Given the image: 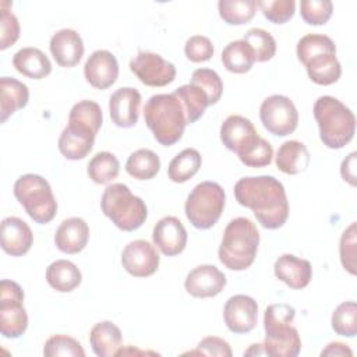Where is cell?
Here are the masks:
<instances>
[{
    "label": "cell",
    "mask_w": 357,
    "mask_h": 357,
    "mask_svg": "<svg viewBox=\"0 0 357 357\" xmlns=\"http://www.w3.org/2000/svg\"><path fill=\"white\" fill-rule=\"evenodd\" d=\"M234 198L250 208L258 223L269 230L282 227L289 218V201L283 184L273 176H247L234 184Z\"/></svg>",
    "instance_id": "1"
},
{
    "label": "cell",
    "mask_w": 357,
    "mask_h": 357,
    "mask_svg": "<svg viewBox=\"0 0 357 357\" xmlns=\"http://www.w3.org/2000/svg\"><path fill=\"white\" fill-rule=\"evenodd\" d=\"M144 119L155 139L163 146L178 142L187 126L184 106L173 92L152 95L144 106Z\"/></svg>",
    "instance_id": "2"
},
{
    "label": "cell",
    "mask_w": 357,
    "mask_h": 357,
    "mask_svg": "<svg viewBox=\"0 0 357 357\" xmlns=\"http://www.w3.org/2000/svg\"><path fill=\"white\" fill-rule=\"evenodd\" d=\"M259 245V231L248 218H234L225 227L218 250L219 261L230 271H244L252 265Z\"/></svg>",
    "instance_id": "3"
},
{
    "label": "cell",
    "mask_w": 357,
    "mask_h": 357,
    "mask_svg": "<svg viewBox=\"0 0 357 357\" xmlns=\"http://www.w3.org/2000/svg\"><path fill=\"white\" fill-rule=\"evenodd\" d=\"M312 112L319 128V138L325 146L340 149L353 139L356 116L339 99L329 95L319 96Z\"/></svg>",
    "instance_id": "4"
},
{
    "label": "cell",
    "mask_w": 357,
    "mask_h": 357,
    "mask_svg": "<svg viewBox=\"0 0 357 357\" xmlns=\"http://www.w3.org/2000/svg\"><path fill=\"white\" fill-rule=\"evenodd\" d=\"M100 208L103 215L124 231L139 229L148 216V208L142 198L134 195L123 183H114L105 188Z\"/></svg>",
    "instance_id": "5"
},
{
    "label": "cell",
    "mask_w": 357,
    "mask_h": 357,
    "mask_svg": "<svg viewBox=\"0 0 357 357\" xmlns=\"http://www.w3.org/2000/svg\"><path fill=\"white\" fill-rule=\"evenodd\" d=\"M14 195L33 222L46 225L54 219L57 201L49 181L42 176L33 173L20 176L14 183Z\"/></svg>",
    "instance_id": "6"
},
{
    "label": "cell",
    "mask_w": 357,
    "mask_h": 357,
    "mask_svg": "<svg viewBox=\"0 0 357 357\" xmlns=\"http://www.w3.org/2000/svg\"><path fill=\"white\" fill-rule=\"evenodd\" d=\"M225 204L226 194L222 185L215 181H202L188 194L184 212L194 227L206 230L219 220Z\"/></svg>",
    "instance_id": "7"
},
{
    "label": "cell",
    "mask_w": 357,
    "mask_h": 357,
    "mask_svg": "<svg viewBox=\"0 0 357 357\" xmlns=\"http://www.w3.org/2000/svg\"><path fill=\"white\" fill-rule=\"evenodd\" d=\"M28 328V314L24 307V291L17 282H0V332L4 337L17 339Z\"/></svg>",
    "instance_id": "8"
},
{
    "label": "cell",
    "mask_w": 357,
    "mask_h": 357,
    "mask_svg": "<svg viewBox=\"0 0 357 357\" xmlns=\"http://www.w3.org/2000/svg\"><path fill=\"white\" fill-rule=\"evenodd\" d=\"M259 119L271 134L286 137L297 128L298 112L290 98L276 93L264 99L259 107Z\"/></svg>",
    "instance_id": "9"
},
{
    "label": "cell",
    "mask_w": 357,
    "mask_h": 357,
    "mask_svg": "<svg viewBox=\"0 0 357 357\" xmlns=\"http://www.w3.org/2000/svg\"><path fill=\"white\" fill-rule=\"evenodd\" d=\"M130 70L148 86H166L176 78V67L153 52H138L130 60Z\"/></svg>",
    "instance_id": "10"
},
{
    "label": "cell",
    "mask_w": 357,
    "mask_h": 357,
    "mask_svg": "<svg viewBox=\"0 0 357 357\" xmlns=\"http://www.w3.org/2000/svg\"><path fill=\"white\" fill-rule=\"evenodd\" d=\"M259 135L250 119L231 114L220 126V141L238 158L245 155L258 141Z\"/></svg>",
    "instance_id": "11"
},
{
    "label": "cell",
    "mask_w": 357,
    "mask_h": 357,
    "mask_svg": "<svg viewBox=\"0 0 357 357\" xmlns=\"http://www.w3.org/2000/svg\"><path fill=\"white\" fill-rule=\"evenodd\" d=\"M159 262L160 257L155 245L146 240H132L121 252V265L134 278L152 276L158 271Z\"/></svg>",
    "instance_id": "12"
},
{
    "label": "cell",
    "mask_w": 357,
    "mask_h": 357,
    "mask_svg": "<svg viewBox=\"0 0 357 357\" xmlns=\"http://www.w3.org/2000/svg\"><path fill=\"white\" fill-rule=\"evenodd\" d=\"M225 324L233 333L251 332L258 321V304L245 294L231 296L223 307Z\"/></svg>",
    "instance_id": "13"
},
{
    "label": "cell",
    "mask_w": 357,
    "mask_h": 357,
    "mask_svg": "<svg viewBox=\"0 0 357 357\" xmlns=\"http://www.w3.org/2000/svg\"><path fill=\"white\" fill-rule=\"evenodd\" d=\"M226 275L215 265L204 264L191 269L184 280L188 294L197 298L218 296L226 286Z\"/></svg>",
    "instance_id": "14"
},
{
    "label": "cell",
    "mask_w": 357,
    "mask_h": 357,
    "mask_svg": "<svg viewBox=\"0 0 357 357\" xmlns=\"http://www.w3.org/2000/svg\"><path fill=\"white\" fill-rule=\"evenodd\" d=\"M85 79L96 89H107L119 77V63L116 56L105 49L95 50L84 66Z\"/></svg>",
    "instance_id": "15"
},
{
    "label": "cell",
    "mask_w": 357,
    "mask_h": 357,
    "mask_svg": "<svg viewBox=\"0 0 357 357\" xmlns=\"http://www.w3.org/2000/svg\"><path fill=\"white\" fill-rule=\"evenodd\" d=\"M141 93L132 86L116 89L109 98V113L112 121L121 128H130L137 124L139 117Z\"/></svg>",
    "instance_id": "16"
},
{
    "label": "cell",
    "mask_w": 357,
    "mask_h": 357,
    "mask_svg": "<svg viewBox=\"0 0 357 357\" xmlns=\"http://www.w3.org/2000/svg\"><path fill=\"white\" fill-rule=\"evenodd\" d=\"M153 244L167 257L178 255L187 245V230L176 216H165L153 226Z\"/></svg>",
    "instance_id": "17"
},
{
    "label": "cell",
    "mask_w": 357,
    "mask_h": 357,
    "mask_svg": "<svg viewBox=\"0 0 357 357\" xmlns=\"http://www.w3.org/2000/svg\"><path fill=\"white\" fill-rule=\"evenodd\" d=\"M0 244L6 254L22 257L33 244V233L26 222L17 216H8L1 220Z\"/></svg>",
    "instance_id": "18"
},
{
    "label": "cell",
    "mask_w": 357,
    "mask_h": 357,
    "mask_svg": "<svg viewBox=\"0 0 357 357\" xmlns=\"http://www.w3.org/2000/svg\"><path fill=\"white\" fill-rule=\"evenodd\" d=\"M264 349L271 357H296L301 350L298 331L290 324L265 326Z\"/></svg>",
    "instance_id": "19"
},
{
    "label": "cell",
    "mask_w": 357,
    "mask_h": 357,
    "mask_svg": "<svg viewBox=\"0 0 357 357\" xmlns=\"http://www.w3.org/2000/svg\"><path fill=\"white\" fill-rule=\"evenodd\" d=\"M50 53L61 67H74L84 56V42L79 33L70 28H63L50 38Z\"/></svg>",
    "instance_id": "20"
},
{
    "label": "cell",
    "mask_w": 357,
    "mask_h": 357,
    "mask_svg": "<svg viewBox=\"0 0 357 357\" xmlns=\"http://www.w3.org/2000/svg\"><path fill=\"white\" fill-rule=\"evenodd\" d=\"M273 272L279 280L294 290L307 287L312 278V266L310 261L298 258L293 254L280 255L275 261Z\"/></svg>",
    "instance_id": "21"
},
{
    "label": "cell",
    "mask_w": 357,
    "mask_h": 357,
    "mask_svg": "<svg viewBox=\"0 0 357 357\" xmlns=\"http://www.w3.org/2000/svg\"><path fill=\"white\" fill-rule=\"evenodd\" d=\"M89 240V226L78 216L68 218L60 223L54 233V244L64 254L81 252Z\"/></svg>",
    "instance_id": "22"
},
{
    "label": "cell",
    "mask_w": 357,
    "mask_h": 357,
    "mask_svg": "<svg viewBox=\"0 0 357 357\" xmlns=\"http://www.w3.org/2000/svg\"><path fill=\"white\" fill-rule=\"evenodd\" d=\"M103 123V113L95 100H79L75 103L68 114V123L66 127L70 130L95 138Z\"/></svg>",
    "instance_id": "23"
},
{
    "label": "cell",
    "mask_w": 357,
    "mask_h": 357,
    "mask_svg": "<svg viewBox=\"0 0 357 357\" xmlns=\"http://www.w3.org/2000/svg\"><path fill=\"white\" fill-rule=\"evenodd\" d=\"M311 156L307 149V146L297 141V139H290L283 142L275 156V163L278 169L284 173V174H300L304 170H307L310 165Z\"/></svg>",
    "instance_id": "24"
},
{
    "label": "cell",
    "mask_w": 357,
    "mask_h": 357,
    "mask_svg": "<svg viewBox=\"0 0 357 357\" xmlns=\"http://www.w3.org/2000/svg\"><path fill=\"white\" fill-rule=\"evenodd\" d=\"M29 100L28 86L13 77L0 78V121L6 120L14 114L17 110L26 106Z\"/></svg>",
    "instance_id": "25"
},
{
    "label": "cell",
    "mask_w": 357,
    "mask_h": 357,
    "mask_svg": "<svg viewBox=\"0 0 357 357\" xmlns=\"http://www.w3.org/2000/svg\"><path fill=\"white\" fill-rule=\"evenodd\" d=\"M89 343L93 353L99 357L116 356L123 343L121 331L112 321H100L92 326L89 332Z\"/></svg>",
    "instance_id": "26"
},
{
    "label": "cell",
    "mask_w": 357,
    "mask_h": 357,
    "mask_svg": "<svg viewBox=\"0 0 357 357\" xmlns=\"http://www.w3.org/2000/svg\"><path fill=\"white\" fill-rule=\"evenodd\" d=\"M15 70L32 79H42L52 73L49 57L38 47H22L13 57Z\"/></svg>",
    "instance_id": "27"
},
{
    "label": "cell",
    "mask_w": 357,
    "mask_h": 357,
    "mask_svg": "<svg viewBox=\"0 0 357 357\" xmlns=\"http://www.w3.org/2000/svg\"><path fill=\"white\" fill-rule=\"evenodd\" d=\"M46 280L56 291L70 293L81 284L82 275L74 262L56 259L46 268Z\"/></svg>",
    "instance_id": "28"
},
{
    "label": "cell",
    "mask_w": 357,
    "mask_h": 357,
    "mask_svg": "<svg viewBox=\"0 0 357 357\" xmlns=\"http://www.w3.org/2000/svg\"><path fill=\"white\" fill-rule=\"evenodd\" d=\"M310 79L318 85H332L342 75V66L336 53H319L304 64Z\"/></svg>",
    "instance_id": "29"
},
{
    "label": "cell",
    "mask_w": 357,
    "mask_h": 357,
    "mask_svg": "<svg viewBox=\"0 0 357 357\" xmlns=\"http://www.w3.org/2000/svg\"><path fill=\"white\" fill-rule=\"evenodd\" d=\"M220 59L223 67L234 74H244L250 71L255 63L251 47L243 39L227 43L222 52Z\"/></svg>",
    "instance_id": "30"
},
{
    "label": "cell",
    "mask_w": 357,
    "mask_h": 357,
    "mask_svg": "<svg viewBox=\"0 0 357 357\" xmlns=\"http://www.w3.org/2000/svg\"><path fill=\"white\" fill-rule=\"evenodd\" d=\"M201 165V153L194 148H185L170 160L167 176L173 183H185L198 173Z\"/></svg>",
    "instance_id": "31"
},
{
    "label": "cell",
    "mask_w": 357,
    "mask_h": 357,
    "mask_svg": "<svg viewBox=\"0 0 357 357\" xmlns=\"http://www.w3.org/2000/svg\"><path fill=\"white\" fill-rule=\"evenodd\" d=\"M173 93L180 99L184 106L187 124H192L199 120L204 116L206 107L211 106L208 95L194 84L181 85Z\"/></svg>",
    "instance_id": "32"
},
{
    "label": "cell",
    "mask_w": 357,
    "mask_h": 357,
    "mask_svg": "<svg viewBox=\"0 0 357 357\" xmlns=\"http://www.w3.org/2000/svg\"><path fill=\"white\" fill-rule=\"evenodd\" d=\"M126 170L137 180H151L160 170V159L153 151L141 148L128 156Z\"/></svg>",
    "instance_id": "33"
},
{
    "label": "cell",
    "mask_w": 357,
    "mask_h": 357,
    "mask_svg": "<svg viewBox=\"0 0 357 357\" xmlns=\"http://www.w3.org/2000/svg\"><path fill=\"white\" fill-rule=\"evenodd\" d=\"M120 172V162L112 152L103 151L93 155L86 166L89 178L96 184H109L113 181Z\"/></svg>",
    "instance_id": "34"
},
{
    "label": "cell",
    "mask_w": 357,
    "mask_h": 357,
    "mask_svg": "<svg viewBox=\"0 0 357 357\" xmlns=\"http://www.w3.org/2000/svg\"><path fill=\"white\" fill-rule=\"evenodd\" d=\"M95 144V138L78 134L68 127H64L59 137V151L70 160H79L89 155Z\"/></svg>",
    "instance_id": "35"
},
{
    "label": "cell",
    "mask_w": 357,
    "mask_h": 357,
    "mask_svg": "<svg viewBox=\"0 0 357 357\" xmlns=\"http://www.w3.org/2000/svg\"><path fill=\"white\" fill-rule=\"evenodd\" d=\"M220 18L229 25H243L250 22L257 11L255 0H220L218 3Z\"/></svg>",
    "instance_id": "36"
},
{
    "label": "cell",
    "mask_w": 357,
    "mask_h": 357,
    "mask_svg": "<svg viewBox=\"0 0 357 357\" xmlns=\"http://www.w3.org/2000/svg\"><path fill=\"white\" fill-rule=\"evenodd\" d=\"M297 59L301 64H305L312 56L319 53H336L335 42L322 33H308L304 35L296 47Z\"/></svg>",
    "instance_id": "37"
},
{
    "label": "cell",
    "mask_w": 357,
    "mask_h": 357,
    "mask_svg": "<svg viewBox=\"0 0 357 357\" xmlns=\"http://www.w3.org/2000/svg\"><path fill=\"white\" fill-rule=\"evenodd\" d=\"M331 325L336 335L354 337L357 335V304L354 301L339 304L332 312Z\"/></svg>",
    "instance_id": "38"
},
{
    "label": "cell",
    "mask_w": 357,
    "mask_h": 357,
    "mask_svg": "<svg viewBox=\"0 0 357 357\" xmlns=\"http://www.w3.org/2000/svg\"><path fill=\"white\" fill-rule=\"evenodd\" d=\"M243 40L251 47L255 61L264 63L271 60L276 53L275 38L262 28H251L245 32Z\"/></svg>",
    "instance_id": "39"
},
{
    "label": "cell",
    "mask_w": 357,
    "mask_h": 357,
    "mask_svg": "<svg viewBox=\"0 0 357 357\" xmlns=\"http://www.w3.org/2000/svg\"><path fill=\"white\" fill-rule=\"evenodd\" d=\"M43 354L46 357H84L85 350L81 343L67 335H53L43 346Z\"/></svg>",
    "instance_id": "40"
},
{
    "label": "cell",
    "mask_w": 357,
    "mask_h": 357,
    "mask_svg": "<svg viewBox=\"0 0 357 357\" xmlns=\"http://www.w3.org/2000/svg\"><path fill=\"white\" fill-rule=\"evenodd\" d=\"M190 84L199 86L209 98V105H216L223 93V82L219 74L211 68H197L190 79Z\"/></svg>",
    "instance_id": "41"
},
{
    "label": "cell",
    "mask_w": 357,
    "mask_h": 357,
    "mask_svg": "<svg viewBox=\"0 0 357 357\" xmlns=\"http://www.w3.org/2000/svg\"><path fill=\"white\" fill-rule=\"evenodd\" d=\"M333 13V4L329 0H301L300 14L308 25H324Z\"/></svg>",
    "instance_id": "42"
},
{
    "label": "cell",
    "mask_w": 357,
    "mask_h": 357,
    "mask_svg": "<svg viewBox=\"0 0 357 357\" xmlns=\"http://www.w3.org/2000/svg\"><path fill=\"white\" fill-rule=\"evenodd\" d=\"M257 6L261 8L264 17L273 24L287 22L296 11L294 0H259Z\"/></svg>",
    "instance_id": "43"
},
{
    "label": "cell",
    "mask_w": 357,
    "mask_h": 357,
    "mask_svg": "<svg viewBox=\"0 0 357 357\" xmlns=\"http://www.w3.org/2000/svg\"><path fill=\"white\" fill-rule=\"evenodd\" d=\"M8 1L0 3V49L6 50L13 46L20 38V22L18 18L11 13Z\"/></svg>",
    "instance_id": "44"
},
{
    "label": "cell",
    "mask_w": 357,
    "mask_h": 357,
    "mask_svg": "<svg viewBox=\"0 0 357 357\" xmlns=\"http://www.w3.org/2000/svg\"><path fill=\"white\" fill-rule=\"evenodd\" d=\"M212 40L204 35H194L185 40L184 53L192 63L208 61L213 56Z\"/></svg>",
    "instance_id": "45"
},
{
    "label": "cell",
    "mask_w": 357,
    "mask_h": 357,
    "mask_svg": "<svg viewBox=\"0 0 357 357\" xmlns=\"http://www.w3.org/2000/svg\"><path fill=\"white\" fill-rule=\"evenodd\" d=\"M356 222H353L343 231L339 245L342 265L351 275H356Z\"/></svg>",
    "instance_id": "46"
},
{
    "label": "cell",
    "mask_w": 357,
    "mask_h": 357,
    "mask_svg": "<svg viewBox=\"0 0 357 357\" xmlns=\"http://www.w3.org/2000/svg\"><path fill=\"white\" fill-rule=\"evenodd\" d=\"M273 158L272 145L265 139L259 138V141L240 159V162L248 167H265L269 166Z\"/></svg>",
    "instance_id": "47"
},
{
    "label": "cell",
    "mask_w": 357,
    "mask_h": 357,
    "mask_svg": "<svg viewBox=\"0 0 357 357\" xmlns=\"http://www.w3.org/2000/svg\"><path fill=\"white\" fill-rule=\"evenodd\" d=\"M188 354H201V356H218V357H231L233 351L230 344L218 336L204 337L195 350L188 351Z\"/></svg>",
    "instance_id": "48"
},
{
    "label": "cell",
    "mask_w": 357,
    "mask_h": 357,
    "mask_svg": "<svg viewBox=\"0 0 357 357\" xmlns=\"http://www.w3.org/2000/svg\"><path fill=\"white\" fill-rule=\"evenodd\" d=\"M356 152L349 153L340 166V174L344 181H347L350 185H356Z\"/></svg>",
    "instance_id": "49"
},
{
    "label": "cell",
    "mask_w": 357,
    "mask_h": 357,
    "mask_svg": "<svg viewBox=\"0 0 357 357\" xmlns=\"http://www.w3.org/2000/svg\"><path fill=\"white\" fill-rule=\"evenodd\" d=\"M322 357H351V349L342 342H331L326 347L321 351Z\"/></svg>",
    "instance_id": "50"
},
{
    "label": "cell",
    "mask_w": 357,
    "mask_h": 357,
    "mask_svg": "<svg viewBox=\"0 0 357 357\" xmlns=\"http://www.w3.org/2000/svg\"><path fill=\"white\" fill-rule=\"evenodd\" d=\"M126 354H139V356H146V354H152V356H158L156 351H146V350H139L137 347L132 346H127V347H120L116 353V356H126Z\"/></svg>",
    "instance_id": "51"
},
{
    "label": "cell",
    "mask_w": 357,
    "mask_h": 357,
    "mask_svg": "<svg viewBox=\"0 0 357 357\" xmlns=\"http://www.w3.org/2000/svg\"><path fill=\"white\" fill-rule=\"evenodd\" d=\"M266 356L265 353V349H264V344L261 343H257V344H251L245 351H244V356Z\"/></svg>",
    "instance_id": "52"
}]
</instances>
